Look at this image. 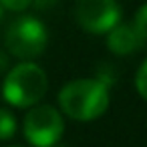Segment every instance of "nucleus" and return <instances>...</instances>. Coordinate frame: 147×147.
Segmentation results:
<instances>
[{"mask_svg":"<svg viewBox=\"0 0 147 147\" xmlns=\"http://www.w3.org/2000/svg\"><path fill=\"white\" fill-rule=\"evenodd\" d=\"M0 4H2V8H6V10L22 12L32 4V0H0Z\"/></svg>","mask_w":147,"mask_h":147,"instance_id":"9d476101","label":"nucleus"},{"mask_svg":"<svg viewBox=\"0 0 147 147\" xmlns=\"http://www.w3.org/2000/svg\"><path fill=\"white\" fill-rule=\"evenodd\" d=\"M6 51L22 61L36 59L45 53L49 42V32L45 24L34 16H18L6 28Z\"/></svg>","mask_w":147,"mask_h":147,"instance_id":"7ed1b4c3","label":"nucleus"},{"mask_svg":"<svg viewBox=\"0 0 147 147\" xmlns=\"http://www.w3.org/2000/svg\"><path fill=\"white\" fill-rule=\"evenodd\" d=\"M14 133H16V119H14V115L8 109L0 107V141L12 139Z\"/></svg>","mask_w":147,"mask_h":147,"instance_id":"0eeeda50","label":"nucleus"},{"mask_svg":"<svg viewBox=\"0 0 147 147\" xmlns=\"http://www.w3.org/2000/svg\"><path fill=\"white\" fill-rule=\"evenodd\" d=\"M75 18L83 30L105 34L121 20V6L117 0H77Z\"/></svg>","mask_w":147,"mask_h":147,"instance_id":"39448f33","label":"nucleus"},{"mask_svg":"<svg viewBox=\"0 0 147 147\" xmlns=\"http://www.w3.org/2000/svg\"><path fill=\"white\" fill-rule=\"evenodd\" d=\"M135 87H137V93L147 101V59L141 63V67L135 75Z\"/></svg>","mask_w":147,"mask_h":147,"instance_id":"1a4fd4ad","label":"nucleus"},{"mask_svg":"<svg viewBox=\"0 0 147 147\" xmlns=\"http://www.w3.org/2000/svg\"><path fill=\"white\" fill-rule=\"evenodd\" d=\"M2 14H4V8H2V4H0V22H2Z\"/></svg>","mask_w":147,"mask_h":147,"instance_id":"ddd939ff","label":"nucleus"},{"mask_svg":"<svg viewBox=\"0 0 147 147\" xmlns=\"http://www.w3.org/2000/svg\"><path fill=\"white\" fill-rule=\"evenodd\" d=\"M59 105L75 121H95L109 107V89L101 79H77L61 89Z\"/></svg>","mask_w":147,"mask_h":147,"instance_id":"f257e3e1","label":"nucleus"},{"mask_svg":"<svg viewBox=\"0 0 147 147\" xmlns=\"http://www.w3.org/2000/svg\"><path fill=\"white\" fill-rule=\"evenodd\" d=\"M57 2H59V0H32V4H34L36 8H40V10L51 8V6H55Z\"/></svg>","mask_w":147,"mask_h":147,"instance_id":"9b49d317","label":"nucleus"},{"mask_svg":"<svg viewBox=\"0 0 147 147\" xmlns=\"http://www.w3.org/2000/svg\"><path fill=\"white\" fill-rule=\"evenodd\" d=\"M107 47L113 55H119V57H127L135 51H139L143 47V40L141 36L137 34V30L131 26V24H115L111 30H109V36H107Z\"/></svg>","mask_w":147,"mask_h":147,"instance_id":"423d86ee","label":"nucleus"},{"mask_svg":"<svg viewBox=\"0 0 147 147\" xmlns=\"http://www.w3.org/2000/svg\"><path fill=\"white\" fill-rule=\"evenodd\" d=\"M8 69V57L4 55V51H0V75Z\"/></svg>","mask_w":147,"mask_h":147,"instance_id":"f8f14e48","label":"nucleus"},{"mask_svg":"<svg viewBox=\"0 0 147 147\" xmlns=\"http://www.w3.org/2000/svg\"><path fill=\"white\" fill-rule=\"evenodd\" d=\"M24 137L34 147H49L59 143L65 131V119L53 105H32L22 123Z\"/></svg>","mask_w":147,"mask_h":147,"instance_id":"20e7f679","label":"nucleus"},{"mask_svg":"<svg viewBox=\"0 0 147 147\" xmlns=\"http://www.w3.org/2000/svg\"><path fill=\"white\" fill-rule=\"evenodd\" d=\"M133 28L137 30V34L141 36V40L145 42V40H147V2L137 10V14H135V22H133Z\"/></svg>","mask_w":147,"mask_h":147,"instance_id":"6e6552de","label":"nucleus"},{"mask_svg":"<svg viewBox=\"0 0 147 147\" xmlns=\"http://www.w3.org/2000/svg\"><path fill=\"white\" fill-rule=\"evenodd\" d=\"M47 87H49L47 73L38 65L26 61L6 73L2 85V97L12 107L26 109L36 105L47 95Z\"/></svg>","mask_w":147,"mask_h":147,"instance_id":"f03ea898","label":"nucleus"},{"mask_svg":"<svg viewBox=\"0 0 147 147\" xmlns=\"http://www.w3.org/2000/svg\"><path fill=\"white\" fill-rule=\"evenodd\" d=\"M10 147H16V145H10Z\"/></svg>","mask_w":147,"mask_h":147,"instance_id":"2eb2a0df","label":"nucleus"},{"mask_svg":"<svg viewBox=\"0 0 147 147\" xmlns=\"http://www.w3.org/2000/svg\"><path fill=\"white\" fill-rule=\"evenodd\" d=\"M49 147H65V145H59V143H53V145H49Z\"/></svg>","mask_w":147,"mask_h":147,"instance_id":"4468645a","label":"nucleus"}]
</instances>
